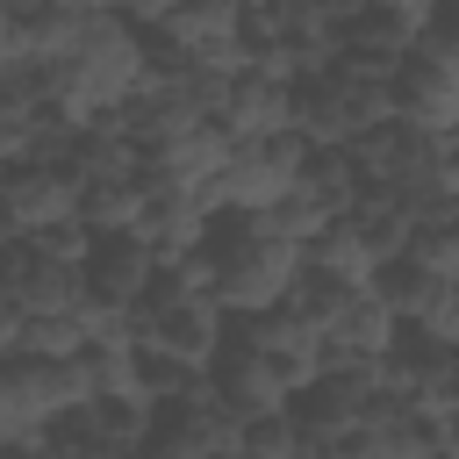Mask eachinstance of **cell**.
Segmentation results:
<instances>
[{
  "label": "cell",
  "instance_id": "4dcf8cb0",
  "mask_svg": "<svg viewBox=\"0 0 459 459\" xmlns=\"http://www.w3.org/2000/svg\"><path fill=\"white\" fill-rule=\"evenodd\" d=\"M237 7H244V14H258V7H273V0H237Z\"/></svg>",
  "mask_w": 459,
  "mask_h": 459
},
{
  "label": "cell",
  "instance_id": "603a6c76",
  "mask_svg": "<svg viewBox=\"0 0 459 459\" xmlns=\"http://www.w3.org/2000/svg\"><path fill=\"white\" fill-rule=\"evenodd\" d=\"M351 294H359L351 280H337V273H323V265H308V273H301V287L287 294V308H294V316H308L316 330H330V323H337V308H344Z\"/></svg>",
  "mask_w": 459,
  "mask_h": 459
},
{
  "label": "cell",
  "instance_id": "30bf717a",
  "mask_svg": "<svg viewBox=\"0 0 459 459\" xmlns=\"http://www.w3.org/2000/svg\"><path fill=\"white\" fill-rule=\"evenodd\" d=\"M402 316H394V301L380 294V280L373 287H359L344 308H337V323L323 330V344H330V366H380L394 344H402Z\"/></svg>",
  "mask_w": 459,
  "mask_h": 459
},
{
  "label": "cell",
  "instance_id": "e0dca14e",
  "mask_svg": "<svg viewBox=\"0 0 459 459\" xmlns=\"http://www.w3.org/2000/svg\"><path fill=\"white\" fill-rule=\"evenodd\" d=\"M0 351L7 359H79L86 330H79V316H29V308L0 301Z\"/></svg>",
  "mask_w": 459,
  "mask_h": 459
},
{
  "label": "cell",
  "instance_id": "52a82bcc",
  "mask_svg": "<svg viewBox=\"0 0 459 459\" xmlns=\"http://www.w3.org/2000/svg\"><path fill=\"white\" fill-rule=\"evenodd\" d=\"M0 215H7V237L86 222V179L72 165H14L7 186H0Z\"/></svg>",
  "mask_w": 459,
  "mask_h": 459
},
{
  "label": "cell",
  "instance_id": "9c48e42d",
  "mask_svg": "<svg viewBox=\"0 0 459 459\" xmlns=\"http://www.w3.org/2000/svg\"><path fill=\"white\" fill-rule=\"evenodd\" d=\"M86 265H65V258H36L29 244H7V273H0V301L7 308H29V316H79L86 301Z\"/></svg>",
  "mask_w": 459,
  "mask_h": 459
},
{
  "label": "cell",
  "instance_id": "5bb4252c",
  "mask_svg": "<svg viewBox=\"0 0 459 459\" xmlns=\"http://www.w3.org/2000/svg\"><path fill=\"white\" fill-rule=\"evenodd\" d=\"M294 93H301V86H287V79L244 72V79H230L215 122H222L237 143H251V136H280V129H301V100H294Z\"/></svg>",
  "mask_w": 459,
  "mask_h": 459
},
{
  "label": "cell",
  "instance_id": "484cf974",
  "mask_svg": "<svg viewBox=\"0 0 459 459\" xmlns=\"http://www.w3.org/2000/svg\"><path fill=\"white\" fill-rule=\"evenodd\" d=\"M172 7H179V0H129V7H122V14H129V22H136V29H158V22H165V14H172Z\"/></svg>",
  "mask_w": 459,
  "mask_h": 459
},
{
  "label": "cell",
  "instance_id": "7402d4cb",
  "mask_svg": "<svg viewBox=\"0 0 459 459\" xmlns=\"http://www.w3.org/2000/svg\"><path fill=\"white\" fill-rule=\"evenodd\" d=\"M409 265H423V273H437V280H459V201H445V208H430V215L416 222Z\"/></svg>",
  "mask_w": 459,
  "mask_h": 459
},
{
  "label": "cell",
  "instance_id": "4316f807",
  "mask_svg": "<svg viewBox=\"0 0 459 459\" xmlns=\"http://www.w3.org/2000/svg\"><path fill=\"white\" fill-rule=\"evenodd\" d=\"M380 7H402V14H416V22H430V14H437V0H380Z\"/></svg>",
  "mask_w": 459,
  "mask_h": 459
},
{
  "label": "cell",
  "instance_id": "3957f363",
  "mask_svg": "<svg viewBox=\"0 0 459 459\" xmlns=\"http://www.w3.org/2000/svg\"><path fill=\"white\" fill-rule=\"evenodd\" d=\"M86 402H93L86 359H7V373H0V437L7 445L50 437Z\"/></svg>",
  "mask_w": 459,
  "mask_h": 459
},
{
  "label": "cell",
  "instance_id": "9a60e30c",
  "mask_svg": "<svg viewBox=\"0 0 459 459\" xmlns=\"http://www.w3.org/2000/svg\"><path fill=\"white\" fill-rule=\"evenodd\" d=\"M394 122L430 129V136H459V72L409 57L394 72Z\"/></svg>",
  "mask_w": 459,
  "mask_h": 459
},
{
  "label": "cell",
  "instance_id": "2e32d148",
  "mask_svg": "<svg viewBox=\"0 0 459 459\" xmlns=\"http://www.w3.org/2000/svg\"><path fill=\"white\" fill-rule=\"evenodd\" d=\"M57 430H72L86 452H100V445H129V452H143L151 430H158V402H86V409H72Z\"/></svg>",
  "mask_w": 459,
  "mask_h": 459
},
{
  "label": "cell",
  "instance_id": "ac0fdd59",
  "mask_svg": "<svg viewBox=\"0 0 459 459\" xmlns=\"http://www.w3.org/2000/svg\"><path fill=\"white\" fill-rule=\"evenodd\" d=\"M86 387L93 402H151L143 387V344H86Z\"/></svg>",
  "mask_w": 459,
  "mask_h": 459
},
{
  "label": "cell",
  "instance_id": "d6986e66",
  "mask_svg": "<svg viewBox=\"0 0 459 459\" xmlns=\"http://www.w3.org/2000/svg\"><path fill=\"white\" fill-rule=\"evenodd\" d=\"M301 186H308L337 222H344V215H359V201H366V172H359V158H351V151H308Z\"/></svg>",
  "mask_w": 459,
  "mask_h": 459
},
{
  "label": "cell",
  "instance_id": "83f0119b",
  "mask_svg": "<svg viewBox=\"0 0 459 459\" xmlns=\"http://www.w3.org/2000/svg\"><path fill=\"white\" fill-rule=\"evenodd\" d=\"M452 409H459V351H452V380H445V409L437 416H452Z\"/></svg>",
  "mask_w": 459,
  "mask_h": 459
},
{
  "label": "cell",
  "instance_id": "d4e9b609",
  "mask_svg": "<svg viewBox=\"0 0 459 459\" xmlns=\"http://www.w3.org/2000/svg\"><path fill=\"white\" fill-rule=\"evenodd\" d=\"M416 57H423V65H445V72H459V0H445V7L430 14V29H423Z\"/></svg>",
  "mask_w": 459,
  "mask_h": 459
},
{
  "label": "cell",
  "instance_id": "7a4b0ae2",
  "mask_svg": "<svg viewBox=\"0 0 459 459\" xmlns=\"http://www.w3.org/2000/svg\"><path fill=\"white\" fill-rule=\"evenodd\" d=\"M208 251H215V301L237 323L265 316V308H287V294L308 273V244L265 237V230H251V215H230V230H215Z\"/></svg>",
  "mask_w": 459,
  "mask_h": 459
},
{
  "label": "cell",
  "instance_id": "1f68e13d",
  "mask_svg": "<svg viewBox=\"0 0 459 459\" xmlns=\"http://www.w3.org/2000/svg\"><path fill=\"white\" fill-rule=\"evenodd\" d=\"M437 7H445V0H437Z\"/></svg>",
  "mask_w": 459,
  "mask_h": 459
},
{
  "label": "cell",
  "instance_id": "7c38bea8",
  "mask_svg": "<svg viewBox=\"0 0 459 459\" xmlns=\"http://www.w3.org/2000/svg\"><path fill=\"white\" fill-rule=\"evenodd\" d=\"M351 459H445L437 416H430L423 402H409V394H380V402L366 409V423H359Z\"/></svg>",
  "mask_w": 459,
  "mask_h": 459
},
{
  "label": "cell",
  "instance_id": "ffe728a7",
  "mask_svg": "<svg viewBox=\"0 0 459 459\" xmlns=\"http://www.w3.org/2000/svg\"><path fill=\"white\" fill-rule=\"evenodd\" d=\"M308 265H323V273H337V280H351V287H373L380 280V258H373V244H366V230L344 215V222H330L316 244H308Z\"/></svg>",
  "mask_w": 459,
  "mask_h": 459
},
{
  "label": "cell",
  "instance_id": "cb8c5ba5",
  "mask_svg": "<svg viewBox=\"0 0 459 459\" xmlns=\"http://www.w3.org/2000/svg\"><path fill=\"white\" fill-rule=\"evenodd\" d=\"M7 244H29L36 258H65V265H86L100 237H93L86 222H57V230H36V237H7Z\"/></svg>",
  "mask_w": 459,
  "mask_h": 459
},
{
  "label": "cell",
  "instance_id": "6da1fadb",
  "mask_svg": "<svg viewBox=\"0 0 459 459\" xmlns=\"http://www.w3.org/2000/svg\"><path fill=\"white\" fill-rule=\"evenodd\" d=\"M151 72H158L151 36H143L129 14L93 7V14H86V29H79V43H72L65 57H50V65H43V100H50L65 122L93 129V122L122 115V108L151 86Z\"/></svg>",
  "mask_w": 459,
  "mask_h": 459
},
{
  "label": "cell",
  "instance_id": "8992f818",
  "mask_svg": "<svg viewBox=\"0 0 459 459\" xmlns=\"http://www.w3.org/2000/svg\"><path fill=\"white\" fill-rule=\"evenodd\" d=\"M308 151H316V143H308L301 129L237 143V151H230V172H222V186H215V208H222V215H265L273 201H287V194L301 186Z\"/></svg>",
  "mask_w": 459,
  "mask_h": 459
},
{
  "label": "cell",
  "instance_id": "4fadbf2b",
  "mask_svg": "<svg viewBox=\"0 0 459 459\" xmlns=\"http://www.w3.org/2000/svg\"><path fill=\"white\" fill-rule=\"evenodd\" d=\"M158 273H165V258H158V244H151L143 230L100 237L93 258H86V287H93L100 301H122V308H143V294L158 287Z\"/></svg>",
  "mask_w": 459,
  "mask_h": 459
},
{
  "label": "cell",
  "instance_id": "f546056e",
  "mask_svg": "<svg viewBox=\"0 0 459 459\" xmlns=\"http://www.w3.org/2000/svg\"><path fill=\"white\" fill-rule=\"evenodd\" d=\"M72 7H108V14H122L129 0H72Z\"/></svg>",
  "mask_w": 459,
  "mask_h": 459
},
{
  "label": "cell",
  "instance_id": "5b68a950",
  "mask_svg": "<svg viewBox=\"0 0 459 459\" xmlns=\"http://www.w3.org/2000/svg\"><path fill=\"white\" fill-rule=\"evenodd\" d=\"M301 136L316 151H359L366 136H380L394 122V86L380 79H351V72H323V79H301Z\"/></svg>",
  "mask_w": 459,
  "mask_h": 459
},
{
  "label": "cell",
  "instance_id": "ba28073f",
  "mask_svg": "<svg viewBox=\"0 0 459 459\" xmlns=\"http://www.w3.org/2000/svg\"><path fill=\"white\" fill-rule=\"evenodd\" d=\"M215 394L237 423H265V416H287L294 409V380L251 344V337H230L222 359H215Z\"/></svg>",
  "mask_w": 459,
  "mask_h": 459
},
{
  "label": "cell",
  "instance_id": "277c9868",
  "mask_svg": "<svg viewBox=\"0 0 459 459\" xmlns=\"http://www.w3.org/2000/svg\"><path fill=\"white\" fill-rule=\"evenodd\" d=\"M143 351H158V359H179V366H194V373H215V359H222V344H230V308L215 301V294H186L172 273H158V287L143 294Z\"/></svg>",
  "mask_w": 459,
  "mask_h": 459
},
{
  "label": "cell",
  "instance_id": "f1b7e54d",
  "mask_svg": "<svg viewBox=\"0 0 459 459\" xmlns=\"http://www.w3.org/2000/svg\"><path fill=\"white\" fill-rule=\"evenodd\" d=\"M93 459H143V452H129V445H100Z\"/></svg>",
  "mask_w": 459,
  "mask_h": 459
},
{
  "label": "cell",
  "instance_id": "44dd1931",
  "mask_svg": "<svg viewBox=\"0 0 459 459\" xmlns=\"http://www.w3.org/2000/svg\"><path fill=\"white\" fill-rule=\"evenodd\" d=\"M143 172L136 179H86V230L93 237H122V230H143Z\"/></svg>",
  "mask_w": 459,
  "mask_h": 459
},
{
  "label": "cell",
  "instance_id": "8fae6325",
  "mask_svg": "<svg viewBox=\"0 0 459 459\" xmlns=\"http://www.w3.org/2000/svg\"><path fill=\"white\" fill-rule=\"evenodd\" d=\"M237 337H251L287 380H294V394H308L323 373H330V344H323V330L308 323V316H294V308H265V316H244V330Z\"/></svg>",
  "mask_w": 459,
  "mask_h": 459
}]
</instances>
